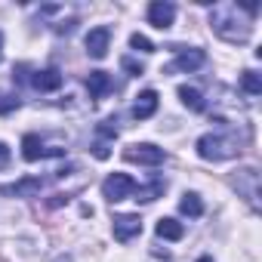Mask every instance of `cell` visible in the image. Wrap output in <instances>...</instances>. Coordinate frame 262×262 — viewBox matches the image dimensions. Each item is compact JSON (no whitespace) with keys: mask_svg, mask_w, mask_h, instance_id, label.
<instances>
[{"mask_svg":"<svg viewBox=\"0 0 262 262\" xmlns=\"http://www.w3.org/2000/svg\"><path fill=\"white\" fill-rule=\"evenodd\" d=\"M210 28L228 43H247L253 34L250 16L241 10V4H216L210 13Z\"/></svg>","mask_w":262,"mask_h":262,"instance_id":"1","label":"cell"},{"mask_svg":"<svg viewBox=\"0 0 262 262\" xmlns=\"http://www.w3.org/2000/svg\"><path fill=\"white\" fill-rule=\"evenodd\" d=\"M241 151V142L237 136H228V133H207L198 139V155L204 161H228V158H237Z\"/></svg>","mask_w":262,"mask_h":262,"instance_id":"2","label":"cell"},{"mask_svg":"<svg viewBox=\"0 0 262 262\" xmlns=\"http://www.w3.org/2000/svg\"><path fill=\"white\" fill-rule=\"evenodd\" d=\"M164 148H158V145H151V142H133V145H126L123 148V161H129V164H142V167H158V164H164Z\"/></svg>","mask_w":262,"mask_h":262,"instance_id":"3","label":"cell"},{"mask_svg":"<svg viewBox=\"0 0 262 262\" xmlns=\"http://www.w3.org/2000/svg\"><path fill=\"white\" fill-rule=\"evenodd\" d=\"M136 191V182L129 179L126 173H111L105 182H102V194L111 201V204H117V201H126L129 194Z\"/></svg>","mask_w":262,"mask_h":262,"instance_id":"4","label":"cell"},{"mask_svg":"<svg viewBox=\"0 0 262 262\" xmlns=\"http://www.w3.org/2000/svg\"><path fill=\"white\" fill-rule=\"evenodd\" d=\"M231 182H234L237 191H244V198L250 201V207L259 210V173H256V167H244V170H237V176H234Z\"/></svg>","mask_w":262,"mask_h":262,"instance_id":"5","label":"cell"},{"mask_svg":"<svg viewBox=\"0 0 262 262\" xmlns=\"http://www.w3.org/2000/svg\"><path fill=\"white\" fill-rule=\"evenodd\" d=\"M204 62H207V53L191 47V50H179V56L167 65V71H198Z\"/></svg>","mask_w":262,"mask_h":262,"instance_id":"6","label":"cell"},{"mask_svg":"<svg viewBox=\"0 0 262 262\" xmlns=\"http://www.w3.org/2000/svg\"><path fill=\"white\" fill-rule=\"evenodd\" d=\"M176 19V7L170 4V0H155V4L148 7V22L158 28V31H167Z\"/></svg>","mask_w":262,"mask_h":262,"instance_id":"7","label":"cell"},{"mask_svg":"<svg viewBox=\"0 0 262 262\" xmlns=\"http://www.w3.org/2000/svg\"><path fill=\"white\" fill-rule=\"evenodd\" d=\"M142 234V219L133 216V213H123V216H114V237L117 241H133Z\"/></svg>","mask_w":262,"mask_h":262,"instance_id":"8","label":"cell"},{"mask_svg":"<svg viewBox=\"0 0 262 262\" xmlns=\"http://www.w3.org/2000/svg\"><path fill=\"white\" fill-rule=\"evenodd\" d=\"M50 155H62V148H43V142H40L37 133H28V136L22 139V158H25L28 164H34V161H40V158H50Z\"/></svg>","mask_w":262,"mask_h":262,"instance_id":"9","label":"cell"},{"mask_svg":"<svg viewBox=\"0 0 262 262\" xmlns=\"http://www.w3.org/2000/svg\"><path fill=\"white\" fill-rule=\"evenodd\" d=\"M108 43H111V31H108V28H93V31L86 34V56L105 59V56H108Z\"/></svg>","mask_w":262,"mask_h":262,"instance_id":"10","label":"cell"},{"mask_svg":"<svg viewBox=\"0 0 262 262\" xmlns=\"http://www.w3.org/2000/svg\"><path fill=\"white\" fill-rule=\"evenodd\" d=\"M155 111H158V93L155 90H142L136 96V102H133V117L136 120H148Z\"/></svg>","mask_w":262,"mask_h":262,"instance_id":"11","label":"cell"},{"mask_svg":"<svg viewBox=\"0 0 262 262\" xmlns=\"http://www.w3.org/2000/svg\"><path fill=\"white\" fill-rule=\"evenodd\" d=\"M31 83H34V90H40V93H53V90L62 86V71H59V68H43V71H37V74L31 77Z\"/></svg>","mask_w":262,"mask_h":262,"instance_id":"12","label":"cell"},{"mask_svg":"<svg viewBox=\"0 0 262 262\" xmlns=\"http://www.w3.org/2000/svg\"><path fill=\"white\" fill-rule=\"evenodd\" d=\"M40 188H43V182L40 179H22V182H16V185H4L0 188V194H16V198H31V194H40Z\"/></svg>","mask_w":262,"mask_h":262,"instance_id":"13","label":"cell"},{"mask_svg":"<svg viewBox=\"0 0 262 262\" xmlns=\"http://www.w3.org/2000/svg\"><path fill=\"white\" fill-rule=\"evenodd\" d=\"M86 90H90L93 99H102V96L111 93V77L105 71H90L86 74Z\"/></svg>","mask_w":262,"mask_h":262,"instance_id":"14","label":"cell"},{"mask_svg":"<svg viewBox=\"0 0 262 262\" xmlns=\"http://www.w3.org/2000/svg\"><path fill=\"white\" fill-rule=\"evenodd\" d=\"M155 231H158V237H164V241H179V237L185 234V225H182L179 219H173V216H164V219H158Z\"/></svg>","mask_w":262,"mask_h":262,"instance_id":"15","label":"cell"},{"mask_svg":"<svg viewBox=\"0 0 262 262\" xmlns=\"http://www.w3.org/2000/svg\"><path fill=\"white\" fill-rule=\"evenodd\" d=\"M179 99H182V105H185L188 111H204V108H207L201 90H194V86H179Z\"/></svg>","mask_w":262,"mask_h":262,"instance_id":"16","label":"cell"},{"mask_svg":"<svg viewBox=\"0 0 262 262\" xmlns=\"http://www.w3.org/2000/svg\"><path fill=\"white\" fill-rule=\"evenodd\" d=\"M179 210H182L185 216L198 219V216L204 213V201H201V194H194V191H185V194H182V201H179Z\"/></svg>","mask_w":262,"mask_h":262,"instance_id":"17","label":"cell"},{"mask_svg":"<svg viewBox=\"0 0 262 262\" xmlns=\"http://www.w3.org/2000/svg\"><path fill=\"white\" fill-rule=\"evenodd\" d=\"M164 188H167V182L155 179L151 185H145V188H136L133 194H136V201H142V204H151V201H158V198L164 194Z\"/></svg>","mask_w":262,"mask_h":262,"instance_id":"18","label":"cell"},{"mask_svg":"<svg viewBox=\"0 0 262 262\" xmlns=\"http://www.w3.org/2000/svg\"><path fill=\"white\" fill-rule=\"evenodd\" d=\"M241 86H244L250 96H259V93H262V77H259L256 71H244V77H241Z\"/></svg>","mask_w":262,"mask_h":262,"instance_id":"19","label":"cell"},{"mask_svg":"<svg viewBox=\"0 0 262 262\" xmlns=\"http://www.w3.org/2000/svg\"><path fill=\"white\" fill-rule=\"evenodd\" d=\"M129 47H133V50H139V53H155V43L145 37V34H133V37H129Z\"/></svg>","mask_w":262,"mask_h":262,"instance_id":"20","label":"cell"},{"mask_svg":"<svg viewBox=\"0 0 262 262\" xmlns=\"http://www.w3.org/2000/svg\"><path fill=\"white\" fill-rule=\"evenodd\" d=\"M120 65H123V71H129L133 77H139V74H145V68H142V62H136L133 56H123L120 59Z\"/></svg>","mask_w":262,"mask_h":262,"instance_id":"21","label":"cell"},{"mask_svg":"<svg viewBox=\"0 0 262 262\" xmlns=\"http://www.w3.org/2000/svg\"><path fill=\"white\" fill-rule=\"evenodd\" d=\"M99 136H105V139H117V120H114V117H108V120L99 123Z\"/></svg>","mask_w":262,"mask_h":262,"instance_id":"22","label":"cell"},{"mask_svg":"<svg viewBox=\"0 0 262 262\" xmlns=\"http://www.w3.org/2000/svg\"><path fill=\"white\" fill-rule=\"evenodd\" d=\"M16 108H19V99H16V96H0V114L16 111Z\"/></svg>","mask_w":262,"mask_h":262,"instance_id":"23","label":"cell"},{"mask_svg":"<svg viewBox=\"0 0 262 262\" xmlns=\"http://www.w3.org/2000/svg\"><path fill=\"white\" fill-rule=\"evenodd\" d=\"M93 155H96V158H99V161H105V158H108V155H111V151H108V148H105V142H96V145H93Z\"/></svg>","mask_w":262,"mask_h":262,"instance_id":"24","label":"cell"},{"mask_svg":"<svg viewBox=\"0 0 262 262\" xmlns=\"http://www.w3.org/2000/svg\"><path fill=\"white\" fill-rule=\"evenodd\" d=\"M7 164H10V148L0 142V167H7Z\"/></svg>","mask_w":262,"mask_h":262,"instance_id":"25","label":"cell"},{"mask_svg":"<svg viewBox=\"0 0 262 262\" xmlns=\"http://www.w3.org/2000/svg\"><path fill=\"white\" fill-rule=\"evenodd\" d=\"M0 59H4V34H0Z\"/></svg>","mask_w":262,"mask_h":262,"instance_id":"26","label":"cell"},{"mask_svg":"<svg viewBox=\"0 0 262 262\" xmlns=\"http://www.w3.org/2000/svg\"><path fill=\"white\" fill-rule=\"evenodd\" d=\"M198 262H213V256H201V259H198Z\"/></svg>","mask_w":262,"mask_h":262,"instance_id":"27","label":"cell"}]
</instances>
